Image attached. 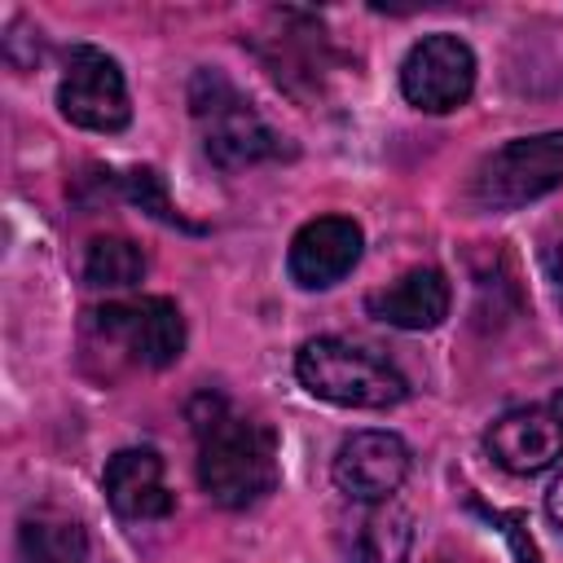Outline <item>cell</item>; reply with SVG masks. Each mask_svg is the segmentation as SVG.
I'll use <instances>...</instances> for the list:
<instances>
[{
  "instance_id": "obj_1",
  "label": "cell",
  "mask_w": 563,
  "mask_h": 563,
  "mask_svg": "<svg viewBox=\"0 0 563 563\" xmlns=\"http://www.w3.org/2000/svg\"><path fill=\"white\" fill-rule=\"evenodd\" d=\"M189 427L198 440V484L216 506L246 510L277 488V435L264 422L238 413L224 396L202 391L189 405Z\"/></svg>"
},
{
  "instance_id": "obj_2",
  "label": "cell",
  "mask_w": 563,
  "mask_h": 563,
  "mask_svg": "<svg viewBox=\"0 0 563 563\" xmlns=\"http://www.w3.org/2000/svg\"><path fill=\"white\" fill-rule=\"evenodd\" d=\"M295 378L308 396L343 409H391L409 396L405 374L387 356L330 334L308 339L295 352Z\"/></svg>"
},
{
  "instance_id": "obj_3",
  "label": "cell",
  "mask_w": 563,
  "mask_h": 563,
  "mask_svg": "<svg viewBox=\"0 0 563 563\" xmlns=\"http://www.w3.org/2000/svg\"><path fill=\"white\" fill-rule=\"evenodd\" d=\"M189 114L202 132V150L216 167L238 172V167H255L277 158L286 145V136H277L260 110L220 75V70H198L189 79Z\"/></svg>"
},
{
  "instance_id": "obj_4",
  "label": "cell",
  "mask_w": 563,
  "mask_h": 563,
  "mask_svg": "<svg viewBox=\"0 0 563 563\" xmlns=\"http://www.w3.org/2000/svg\"><path fill=\"white\" fill-rule=\"evenodd\" d=\"M563 185V128L515 136L479 158L466 198L479 211H519Z\"/></svg>"
},
{
  "instance_id": "obj_5",
  "label": "cell",
  "mask_w": 563,
  "mask_h": 563,
  "mask_svg": "<svg viewBox=\"0 0 563 563\" xmlns=\"http://www.w3.org/2000/svg\"><path fill=\"white\" fill-rule=\"evenodd\" d=\"M88 330L110 347L114 356H128L145 369H167L185 352V317L163 295H141L128 303H106L88 312Z\"/></svg>"
},
{
  "instance_id": "obj_6",
  "label": "cell",
  "mask_w": 563,
  "mask_h": 563,
  "mask_svg": "<svg viewBox=\"0 0 563 563\" xmlns=\"http://www.w3.org/2000/svg\"><path fill=\"white\" fill-rule=\"evenodd\" d=\"M57 110L84 132H123L132 123V97L119 62L97 44H75L57 79Z\"/></svg>"
},
{
  "instance_id": "obj_7",
  "label": "cell",
  "mask_w": 563,
  "mask_h": 563,
  "mask_svg": "<svg viewBox=\"0 0 563 563\" xmlns=\"http://www.w3.org/2000/svg\"><path fill=\"white\" fill-rule=\"evenodd\" d=\"M475 53L453 31L422 35L400 62V92L422 114H449L475 92Z\"/></svg>"
},
{
  "instance_id": "obj_8",
  "label": "cell",
  "mask_w": 563,
  "mask_h": 563,
  "mask_svg": "<svg viewBox=\"0 0 563 563\" xmlns=\"http://www.w3.org/2000/svg\"><path fill=\"white\" fill-rule=\"evenodd\" d=\"M409 466H413V453L396 431L365 427L334 449L330 479L347 501L369 506V501H391L409 479Z\"/></svg>"
},
{
  "instance_id": "obj_9",
  "label": "cell",
  "mask_w": 563,
  "mask_h": 563,
  "mask_svg": "<svg viewBox=\"0 0 563 563\" xmlns=\"http://www.w3.org/2000/svg\"><path fill=\"white\" fill-rule=\"evenodd\" d=\"M484 449L510 475H541L563 457V400L497 413L484 431Z\"/></svg>"
},
{
  "instance_id": "obj_10",
  "label": "cell",
  "mask_w": 563,
  "mask_h": 563,
  "mask_svg": "<svg viewBox=\"0 0 563 563\" xmlns=\"http://www.w3.org/2000/svg\"><path fill=\"white\" fill-rule=\"evenodd\" d=\"M361 246H365V233L352 216H317L299 224V233L290 238L286 273L303 290H325L356 268Z\"/></svg>"
},
{
  "instance_id": "obj_11",
  "label": "cell",
  "mask_w": 563,
  "mask_h": 563,
  "mask_svg": "<svg viewBox=\"0 0 563 563\" xmlns=\"http://www.w3.org/2000/svg\"><path fill=\"white\" fill-rule=\"evenodd\" d=\"M101 488L123 523H154L167 519L176 506L163 484V457L154 449H119L101 471Z\"/></svg>"
},
{
  "instance_id": "obj_12",
  "label": "cell",
  "mask_w": 563,
  "mask_h": 563,
  "mask_svg": "<svg viewBox=\"0 0 563 563\" xmlns=\"http://www.w3.org/2000/svg\"><path fill=\"white\" fill-rule=\"evenodd\" d=\"M449 282L440 268H409L365 295V312L391 330H435L449 317Z\"/></svg>"
},
{
  "instance_id": "obj_13",
  "label": "cell",
  "mask_w": 563,
  "mask_h": 563,
  "mask_svg": "<svg viewBox=\"0 0 563 563\" xmlns=\"http://www.w3.org/2000/svg\"><path fill=\"white\" fill-rule=\"evenodd\" d=\"M409 550H413V519L396 497L361 506L356 523L347 528V563H405Z\"/></svg>"
},
{
  "instance_id": "obj_14",
  "label": "cell",
  "mask_w": 563,
  "mask_h": 563,
  "mask_svg": "<svg viewBox=\"0 0 563 563\" xmlns=\"http://www.w3.org/2000/svg\"><path fill=\"white\" fill-rule=\"evenodd\" d=\"M18 563H88V532L79 519L40 506L18 528Z\"/></svg>"
},
{
  "instance_id": "obj_15",
  "label": "cell",
  "mask_w": 563,
  "mask_h": 563,
  "mask_svg": "<svg viewBox=\"0 0 563 563\" xmlns=\"http://www.w3.org/2000/svg\"><path fill=\"white\" fill-rule=\"evenodd\" d=\"M79 277L92 290H128V286H136L145 277V255H141V246L132 238L101 233V238L88 242Z\"/></svg>"
},
{
  "instance_id": "obj_16",
  "label": "cell",
  "mask_w": 563,
  "mask_h": 563,
  "mask_svg": "<svg viewBox=\"0 0 563 563\" xmlns=\"http://www.w3.org/2000/svg\"><path fill=\"white\" fill-rule=\"evenodd\" d=\"M128 189H132V198H136L141 207H154L158 220L176 224V211H172V202H167V194H163V185H158L154 172H132V176H128Z\"/></svg>"
},
{
  "instance_id": "obj_17",
  "label": "cell",
  "mask_w": 563,
  "mask_h": 563,
  "mask_svg": "<svg viewBox=\"0 0 563 563\" xmlns=\"http://www.w3.org/2000/svg\"><path fill=\"white\" fill-rule=\"evenodd\" d=\"M545 515H550V523L563 532V471L554 475V484H550V493H545Z\"/></svg>"
},
{
  "instance_id": "obj_18",
  "label": "cell",
  "mask_w": 563,
  "mask_h": 563,
  "mask_svg": "<svg viewBox=\"0 0 563 563\" xmlns=\"http://www.w3.org/2000/svg\"><path fill=\"white\" fill-rule=\"evenodd\" d=\"M545 273H550V282H554V295H559V308H563V242L550 246V255H545Z\"/></svg>"
}]
</instances>
